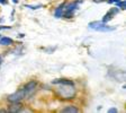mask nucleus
<instances>
[{"mask_svg":"<svg viewBox=\"0 0 126 113\" xmlns=\"http://www.w3.org/2000/svg\"><path fill=\"white\" fill-rule=\"evenodd\" d=\"M53 88V94L56 98L63 102H72L78 96V90L76 87V84L73 85H54Z\"/></svg>","mask_w":126,"mask_h":113,"instance_id":"1","label":"nucleus"},{"mask_svg":"<svg viewBox=\"0 0 126 113\" xmlns=\"http://www.w3.org/2000/svg\"><path fill=\"white\" fill-rule=\"evenodd\" d=\"M20 87L25 92V100H29V98L34 97L35 93L37 92V90L39 87V83L37 82L36 79H32V80H28L27 83H25Z\"/></svg>","mask_w":126,"mask_h":113,"instance_id":"2","label":"nucleus"},{"mask_svg":"<svg viewBox=\"0 0 126 113\" xmlns=\"http://www.w3.org/2000/svg\"><path fill=\"white\" fill-rule=\"evenodd\" d=\"M82 0H72V1H66L65 8H64V13H63V18L71 19L74 16V13L78 10L79 3Z\"/></svg>","mask_w":126,"mask_h":113,"instance_id":"3","label":"nucleus"},{"mask_svg":"<svg viewBox=\"0 0 126 113\" xmlns=\"http://www.w3.org/2000/svg\"><path fill=\"white\" fill-rule=\"evenodd\" d=\"M24 100H25V92H24V90L21 87H19L16 92L6 96L7 103H21Z\"/></svg>","mask_w":126,"mask_h":113,"instance_id":"4","label":"nucleus"},{"mask_svg":"<svg viewBox=\"0 0 126 113\" xmlns=\"http://www.w3.org/2000/svg\"><path fill=\"white\" fill-rule=\"evenodd\" d=\"M89 28L94 29V31H98V32H104V33H107V32H113L116 29V27L114 26H109L107 24L102 23V22H91L89 23Z\"/></svg>","mask_w":126,"mask_h":113,"instance_id":"5","label":"nucleus"},{"mask_svg":"<svg viewBox=\"0 0 126 113\" xmlns=\"http://www.w3.org/2000/svg\"><path fill=\"white\" fill-rule=\"evenodd\" d=\"M118 13H119V9H118L116 6H115V7H111L109 10L105 14V16L102 17L101 22H102V23H105V24H108L110 21H111V19H114V17H115Z\"/></svg>","mask_w":126,"mask_h":113,"instance_id":"6","label":"nucleus"},{"mask_svg":"<svg viewBox=\"0 0 126 113\" xmlns=\"http://www.w3.org/2000/svg\"><path fill=\"white\" fill-rule=\"evenodd\" d=\"M81 111V109L79 108L78 105H76V104H66V105H64L62 109L60 110V112L62 113H79Z\"/></svg>","mask_w":126,"mask_h":113,"instance_id":"7","label":"nucleus"},{"mask_svg":"<svg viewBox=\"0 0 126 113\" xmlns=\"http://www.w3.org/2000/svg\"><path fill=\"white\" fill-rule=\"evenodd\" d=\"M23 104L21 103H8L7 105V112L10 113H20L21 109H23Z\"/></svg>","mask_w":126,"mask_h":113,"instance_id":"8","label":"nucleus"},{"mask_svg":"<svg viewBox=\"0 0 126 113\" xmlns=\"http://www.w3.org/2000/svg\"><path fill=\"white\" fill-rule=\"evenodd\" d=\"M65 3H66V1H63L62 3H60V5H59L58 7L54 9V11H53V15H54L55 18H62V17H63L64 8H65Z\"/></svg>","mask_w":126,"mask_h":113,"instance_id":"9","label":"nucleus"},{"mask_svg":"<svg viewBox=\"0 0 126 113\" xmlns=\"http://www.w3.org/2000/svg\"><path fill=\"white\" fill-rule=\"evenodd\" d=\"M0 45L1 46H7V47H11L15 45V41L11 37L8 36H1L0 37Z\"/></svg>","mask_w":126,"mask_h":113,"instance_id":"10","label":"nucleus"},{"mask_svg":"<svg viewBox=\"0 0 126 113\" xmlns=\"http://www.w3.org/2000/svg\"><path fill=\"white\" fill-rule=\"evenodd\" d=\"M59 84L73 85V84H76V83H74V80H72V79H69V78H58V79H55V80H53V82H52L53 86H54V85H59Z\"/></svg>","mask_w":126,"mask_h":113,"instance_id":"11","label":"nucleus"},{"mask_svg":"<svg viewBox=\"0 0 126 113\" xmlns=\"http://www.w3.org/2000/svg\"><path fill=\"white\" fill-rule=\"evenodd\" d=\"M115 6L118 8V9H119V10H125V9H126V1H125V0H121V1L116 2Z\"/></svg>","mask_w":126,"mask_h":113,"instance_id":"12","label":"nucleus"},{"mask_svg":"<svg viewBox=\"0 0 126 113\" xmlns=\"http://www.w3.org/2000/svg\"><path fill=\"white\" fill-rule=\"evenodd\" d=\"M24 7L28 8V9H33V10H36V9H41V8L43 7V5H36V6H33V5H25Z\"/></svg>","mask_w":126,"mask_h":113,"instance_id":"13","label":"nucleus"},{"mask_svg":"<svg viewBox=\"0 0 126 113\" xmlns=\"http://www.w3.org/2000/svg\"><path fill=\"white\" fill-rule=\"evenodd\" d=\"M107 112H108V113H117L118 110H117L116 108H110V109H108Z\"/></svg>","mask_w":126,"mask_h":113,"instance_id":"14","label":"nucleus"},{"mask_svg":"<svg viewBox=\"0 0 126 113\" xmlns=\"http://www.w3.org/2000/svg\"><path fill=\"white\" fill-rule=\"evenodd\" d=\"M11 26H3V25H0V31H5V29H10Z\"/></svg>","mask_w":126,"mask_h":113,"instance_id":"15","label":"nucleus"},{"mask_svg":"<svg viewBox=\"0 0 126 113\" xmlns=\"http://www.w3.org/2000/svg\"><path fill=\"white\" fill-rule=\"evenodd\" d=\"M45 51H47V53H53V51L55 50V47H50V49H44Z\"/></svg>","mask_w":126,"mask_h":113,"instance_id":"16","label":"nucleus"},{"mask_svg":"<svg viewBox=\"0 0 126 113\" xmlns=\"http://www.w3.org/2000/svg\"><path fill=\"white\" fill-rule=\"evenodd\" d=\"M0 5H1V6L8 5V0H0Z\"/></svg>","mask_w":126,"mask_h":113,"instance_id":"17","label":"nucleus"},{"mask_svg":"<svg viewBox=\"0 0 126 113\" xmlns=\"http://www.w3.org/2000/svg\"><path fill=\"white\" fill-rule=\"evenodd\" d=\"M108 3H116V2H118V1H121V0H106Z\"/></svg>","mask_w":126,"mask_h":113,"instance_id":"18","label":"nucleus"},{"mask_svg":"<svg viewBox=\"0 0 126 113\" xmlns=\"http://www.w3.org/2000/svg\"><path fill=\"white\" fill-rule=\"evenodd\" d=\"M94 2H102V1H106V0H92Z\"/></svg>","mask_w":126,"mask_h":113,"instance_id":"19","label":"nucleus"},{"mask_svg":"<svg viewBox=\"0 0 126 113\" xmlns=\"http://www.w3.org/2000/svg\"><path fill=\"white\" fill-rule=\"evenodd\" d=\"M0 112H7V109H0Z\"/></svg>","mask_w":126,"mask_h":113,"instance_id":"20","label":"nucleus"},{"mask_svg":"<svg viewBox=\"0 0 126 113\" xmlns=\"http://www.w3.org/2000/svg\"><path fill=\"white\" fill-rule=\"evenodd\" d=\"M1 63H2V58H1V55H0V66H1Z\"/></svg>","mask_w":126,"mask_h":113,"instance_id":"21","label":"nucleus"},{"mask_svg":"<svg viewBox=\"0 0 126 113\" xmlns=\"http://www.w3.org/2000/svg\"><path fill=\"white\" fill-rule=\"evenodd\" d=\"M13 2L14 3H18V0H13Z\"/></svg>","mask_w":126,"mask_h":113,"instance_id":"22","label":"nucleus"},{"mask_svg":"<svg viewBox=\"0 0 126 113\" xmlns=\"http://www.w3.org/2000/svg\"><path fill=\"white\" fill-rule=\"evenodd\" d=\"M24 36H25V35H24L23 33H20V34H19V37H24Z\"/></svg>","mask_w":126,"mask_h":113,"instance_id":"23","label":"nucleus"},{"mask_svg":"<svg viewBox=\"0 0 126 113\" xmlns=\"http://www.w3.org/2000/svg\"><path fill=\"white\" fill-rule=\"evenodd\" d=\"M0 37H1V34H0Z\"/></svg>","mask_w":126,"mask_h":113,"instance_id":"24","label":"nucleus"}]
</instances>
